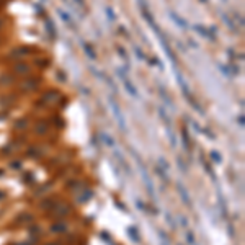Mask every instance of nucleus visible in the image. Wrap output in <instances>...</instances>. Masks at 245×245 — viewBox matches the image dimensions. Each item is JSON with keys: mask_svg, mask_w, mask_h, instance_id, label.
Segmentation results:
<instances>
[{"mask_svg": "<svg viewBox=\"0 0 245 245\" xmlns=\"http://www.w3.org/2000/svg\"><path fill=\"white\" fill-rule=\"evenodd\" d=\"M133 155L136 157V160H137V165H139V170H141V175H142V178H144V183L147 185V191H149V195L154 198L155 196V191H154V185H152V180H150V176H149V173L146 172V167H144V163H142V160H141V157L136 154L134 150H133Z\"/></svg>", "mask_w": 245, "mask_h": 245, "instance_id": "nucleus-1", "label": "nucleus"}, {"mask_svg": "<svg viewBox=\"0 0 245 245\" xmlns=\"http://www.w3.org/2000/svg\"><path fill=\"white\" fill-rule=\"evenodd\" d=\"M108 103H110V106H111V111H113V115H115V118H116L119 128H121L123 131H126V123H124V116L121 115V110H119L116 100L113 98V96H108Z\"/></svg>", "mask_w": 245, "mask_h": 245, "instance_id": "nucleus-2", "label": "nucleus"}, {"mask_svg": "<svg viewBox=\"0 0 245 245\" xmlns=\"http://www.w3.org/2000/svg\"><path fill=\"white\" fill-rule=\"evenodd\" d=\"M118 75L121 77V80H123V85H124V88L128 90V93H129L131 96H133V98H139V93H137V90H136V87H134L133 83H131V80H129V78H128L126 75H124L123 72H121V69L118 70Z\"/></svg>", "mask_w": 245, "mask_h": 245, "instance_id": "nucleus-3", "label": "nucleus"}, {"mask_svg": "<svg viewBox=\"0 0 245 245\" xmlns=\"http://www.w3.org/2000/svg\"><path fill=\"white\" fill-rule=\"evenodd\" d=\"M168 15H170V18H172V20H173V21H175V23L178 25L180 28H183V30H186V28H188V21L181 18V16H180L178 13H175V12H172V10H170Z\"/></svg>", "mask_w": 245, "mask_h": 245, "instance_id": "nucleus-4", "label": "nucleus"}, {"mask_svg": "<svg viewBox=\"0 0 245 245\" xmlns=\"http://www.w3.org/2000/svg\"><path fill=\"white\" fill-rule=\"evenodd\" d=\"M176 190H178V193H180V196H181V199H183V203L185 204H188V206H191V201H190V196H188V193L185 191V188H183V185L180 183H176Z\"/></svg>", "mask_w": 245, "mask_h": 245, "instance_id": "nucleus-5", "label": "nucleus"}, {"mask_svg": "<svg viewBox=\"0 0 245 245\" xmlns=\"http://www.w3.org/2000/svg\"><path fill=\"white\" fill-rule=\"evenodd\" d=\"M82 48H83V51L87 53V56H88V59H96V54H95V51L92 49V46H90L88 43H82Z\"/></svg>", "mask_w": 245, "mask_h": 245, "instance_id": "nucleus-6", "label": "nucleus"}, {"mask_svg": "<svg viewBox=\"0 0 245 245\" xmlns=\"http://www.w3.org/2000/svg\"><path fill=\"white\" fill-rule=\"evenodd\" d=\"M195 30H196V33H199L201 36H204V38H213L208 33V28H204L203 25H195Z\"/></svg>", "mask_w": 245, "mask_h": 245, "instance_id": "nucleus-7", "label": "nucleus"}, {"mask_svg": "<svg viewBox=\"0 0 245 245\" xmlns=\"http://www.w3.org/2000/svg\"><path fill=\"white\" fill-rule=\"evenodd\" d=\"M211 158H213L216 163H222V155L218 150H211Z\"/></svg>", "mask_w": 245, "mask_h": 245, "instance_id": "nucleus-8", "label": "nucleus"}, {"mask_svg": "<svg viewBox=\"0 0 245 245\" xmlns=\"http://www.w3.org/2000/svg\"><path fill=\"white\" fill-rule=\"evenodd\" d=\"M57 13L61 15V18L64 20L65 23H72V18H70V15H67V13L64 12V10H61V8H59V10H57Z\"/></svg>", "mask_w": 245, "mask_h": 245, "instance_id": "nucleus-9", "label": "nucleus"}, {"mask_svg": "<svg viewBox=\"0 0 245 245\" xmlns=\"http://www.w3.org/2000/svg\"><path fill=\"white\" fill-rule=\"evenodd\" d=\"M105 12H106V15H108V18H110V21H115V20H116L115 10H113L111 7H106V8H105Z\"/></svg>", "mask_w": 245, "mask_h": 245, "instance_id": "nucleus-10", "label": "nucleus"}, {"mask_svg": "<svg viewBox=\"0 0 245 245\" xmlns=\"http://www.w3.org/2000/svg\"><path fill=\"white\" fill-rule=\"evenodd\" d=\"M15 70L18 72V74H25V72H28V70H30V67H28L26 64H18V65L15 67Z\"/></svg>", "mask_w": 245, "mask_h": 245, "instance_id": "nucleus-11", "label": "nucleus"}, {"mask_svg": "<svg viewBox=\"0 0 245 245\" xmlns=\"http://www.w3.org/2000/svg\"><path fill=\"white\" fill-rule=\"evenodd\" d=\"M101 139H103V141H105V144H108L110 147H115V141H113L108 134H101Z\"/></svg>", "mask_w": 245, "mask_h": 245, "instance_id": "nucleus-12", "label": "nucleus"}, {"mask_svg": "<svg viewBox=\"0 0 245 245\" xmlns=\"http://www.w3.org/2000/svg\"><path fill=\"white\" fill-rule=\"evenodd\" d=\"M222 20H224V23H227V25H229V28H230L232 31H235V25L232 23V20L229 18V16H227V15H222Z\"/></svg>", "mask_w": 245, "mask_h": 245, "instance_id": "nucleus-13", "label": "nucleus"}, {"mask_svg": "<svg viewBox=\"0 0 245 245\" xmlns=\"http://www.w3.org/2000/svg\"><path fill=\"white\" fill-rule=\"evenodd\" d=\"M46 26H48V30H49V33H51V36H56V28L53 26V21L46 20Z\"/></svg>", "mask_w": 245, "mask_h": 245, "instance_id": "nucleus-14", "label": "nucleus"}, {"mask_svg": "<svg viewBox=\"0 0 245 245\" xmlns=\"http://www.w3.org/2000/svg\"><path fill=\"white\" fill-rule=\"evenodd\" d=\"M65 224H56V226H53V230L54 232H64L65 230Z\"/></svg>", "mask_w": 245, "mask_h": 245, "instance_id": "nucleus-15", "label": "nucleus"}, {"mask_svg": "<svg viewBox=\"0 0 245 245\" xmlns=\"http://www.w3.org/2000/svg\"><path fill=\"white\" fill-rule=\"evenodd\" d=\"M183 142H185V147L188 149V147H190V137H188V133H186L185 128H183Z\"/></svg>", "mask_w": 245, "mask_h": 245, "instance_id": "nucleus-16", "label": "nucleus"}, {"mask_svg": "<svg viewBox=\"0 0 245 245\" xmlns=\"http://www.w3.org/2000/svg\"><path fill=\"white\" fill-rule=\"evenodd\" d=\"M134 51H136V54H137V59H141V61H144L146 57H144V54H142V51H141V48L139 46H136L134 44Z\"/></svg>", "mask_w": 245, "mask_h": 245, "instance_id": "nucleus-17", "label": "nucleus"}, {"mask_svg": "<svg viewBox=\"0 0 245 245\" xmlns=\"http://www.w3.org/2000/svg\"><path fill=\"white\" fill-rule=\"evenodd\" d=\"M186 239H188V243H190V245L195 243V235H193V232L188 230V232H186Z\"/></svg>", "mask_w": 245, "mask_h": 245, "instance_id": "nucleus-18", "label": "nucleus"}, {"mask_svg": "<svg viewBox=\"0 0 245 245\" xmlns=\"http://www.w3.org/2000/svg\"><path fill=\"white\" fill-rule=\"evenodd\" d=\"M128 232H129V235L131 237H134V240L136 242H141V239H139V235L136 234V230H133V229H128Z\"/></svg>", "mask_w": 245, "mask_h": 245, "instance_id": "nucleus-19", "label": "nucleus"}, {"mask_svg": "<svg viewBox=\"0 0 245 245\" xmlns=\"http://www.w3.org/2000/svg\"><path fill=\"white\" fill-rule=\"evenodd\" d=\"M155 172H157L158 175H160V176H162V178H163L165 181H168V178H167V175H165V172H163V170H160V167H155Z\"/></svg>", "mask_w": 245, "mask_h": 245, "instance_id": "nucleus-20", "label": "nucleus"}, {"mask_svg": "<svg viewBox=\"0 0 245 245\" xmlns=\"http://www.w3.org/2000/svg\"><path fill=\"white\" fill-rule=\"evenodd\" d=\"M165 219H167V222L170 226H172V229H175V222H173V219L170 218V214H165Z\"/></svg>", "mask_w": 245, "mask_h": 245, "instance_id": "nucleus-21", "label": "nucleus"}, {"mask_svg": "<svg viewBox=\"0 0 245 245\" xmlns=\"http://www.w3.org/2000/svg\"><path fill=\"white\" fill-rule=\"evenodd\" d=\"M118 53L123 56V59H124V61H128V54H126V51H124L123 48H118Z\"/></svg>", "mask_w": 245, "mask_h": 245, "instance_id": "nucleus-22", "label": "nucleus"}, {"mask_svg": "<svg viewBox=\"0 0 245 245\" xmlns=\"http://www.w3.org/2000/svg\"><path fill=\"white\" fill-rule=\"evenodd\" d=\"M180 219H181V224H183L185 227H188V221L185 219V216H180Z\"/></svg>", "mask_w": 245, "mask_h": 245, "instance_id": "nucleus-23", "label": "nucleus"}, {"mask_svg": "<svg viewBox=\"0 0 245 245\" xmlns=\"http://www.w3.org/2000/svg\"><path fill=\"white\" fill-rule=\"evenodd\" d=\"M158 162L162 163V167H163L165 170H168V163H165V160H163V158H160V160H158Z\"/></svg>", "mask_w": 245, "mask_h": 245, "instance_id": "nucleus-24", "label": "nucleus"}, {"mask_svg": "<svg viewBox=\"0 0 245 245\" xmlns=\"http://www.w3.org/2000/svg\"><path fill=\"white\" fill-rule=\"evenodd\" d=\"M239 124H240V126H243V116L240 115V118H239Z\"/></svg>", "mask_w": 245, "mask_h": 245, "instance_id": "nucleus-25", "label": "nucleus"}, {"mask_svg": "<svg viewBox=\"0 0 245 245\" xmlns=\"http://www.w3.org/2000/svg\"><path fill=\"white\" fill-rule=\"evenodd\" d=\"M160 245H168V240H162V243Z\"/></svg>", "mask_w": 245, "mask_h": 245, "instance_id": "nucleus-26", "label": "nucleus"}, {"mask_svg": "<svg viewBox=\"0 0 245 245\" xmlns=\"http://www.w3.org/2000/svg\"><path fill=\"white\" fill-rule=\"evenodd\" d=\"M0 25H2V21H0Z\"/></svg>", "mask_w": 245, "mask_h": 245, "instance_id": "nucleus-27", "label": "nucleus"}]
</instances>
